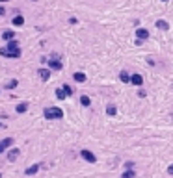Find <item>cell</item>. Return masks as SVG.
<instances>
[{
  "label": "cell",
  "mask_w": 173,
  "mask_h": 178,
  "mask_svg": "<svg viewBox=\"0 0 173 178\" xmlns=\"http://www.w3.org/2000/svg\"><path fill=\"white\" fill-rule=\"evenodd\" d=\"M119 80L123 84H130V74L127 73V71H121V73H119Z\"/></svg>",
  "instance_id": "cell-16"
},
{
  "label": "cell",
  "mask_w": 173,
  "mask_h": 178,
  "mask_svg": "<svg viewBox=\"0 0 173 178\" xmlns=\"http://www.w3.org/2000/svg\"><path fill=\"white\" fill-rule=\"evenodd\" d=\"M80 104H82L84 108H89V106H91V98L88 95H82V96H80Z\"/></svg>",
  "instance_id": "cell-18"
},
{
  "label": "cell",
  "mask_w": 173,
  "mask_h": 178,
  "mask_svg": "<svg viewBox=\"0 0 173 178\" xmlns=\"http://www.w3.org/2000/svg\"><path fill=\"white\" fill-rule=\"evenodd\" d=\"M132 167H134V163H132V161H127V163H125V169H132Z\"/></svg>",
  "instance_id": "cell-23"
},
{
  "label": "cell",
  "mask_w": 173,
  "mask_h": 178,
  "mask_svg": "<svg viewBox=\"0 0 173 178\" xmlns=\"http://www.w3.org/2000/svg\"><path fill=\"white\" fill-rule=\"evenodd\" d=\"M11 22H13V26H23V24H24V17H23V15H15Z\"/></svg>",
  "instance_id": "cell-17"
},
{
  "label": "cell",
  "mask_w": 173,
  "mask_h": 178,
  "mask_svg": "<svg viewBox=\"0 0 173 178\" xmlns=\"http://www.w3.org/2000/svg\"><path fill=\"white\" fill-rule=\"evenodd\" d=\"M73 78H75V82H78V84H84L86 80H88V76H86L84 73H80V71H78V73H75V74H73Z\"/></svg>",
  "instance_id": "cell-14"
},
{
  "label": "cell",
  "mask_w": 173,
  "mask_h": 178,
  "mask_svg": "<svg viewBox=\"0 0 173 178\" xmlns=\"http://www.w3.org/2000/svg\"><path fill=\"white\" fill-rule=\"evenodd\" d=\"M4 15H6V8L0 6V17H4Z\"/></svg>",
  "instance_id": "cell-24"
},
{
  "label": "cell",
  "mask_w": 173,
  "mask_h": 178,
  "mask_svg": "<svg viewBox=\"0 0 173 178\" xmlns=\"http://www.w3.org/2000/svg\"><path fill=\"white\" fill-rule=\"evenodd\" d=\"M80 156H82L88 163H97V156H95L91 150H88V149H82V150H80Z\"/></svg>",
  "instance_id": "cell-4"
},
{
  "label": "cell",
  "mask_w": 173,
  "mask_h": 178,
  "mask_svg": "<svg viewBox=\"0 0 173 178\" xmlns=\"http://www.w3.org/2000/svg\"><path fill=\"white\" fill-rule=\"evenodd\" d=\"M167 172H169V175L173 176V165H169V167H167Z\"/></svg>",
  "instance_id": "cell-25"
},
{
  "label": "cell",
  "mask_w": 173,
  "mask_h": 178,
  "mask_svg": "<svg viewBox=\"0 0 173 178\" xmlns=\"http://www.w3.org/2000/svg\"><path fill=\"white\" fill-rule=\"evenodd\" d=\"M155 24H156V28H158V30H162V32L169 30V24H167V21H162V19H158V21H156Z\"/></svg>",
  "instance_id": "cell-15"
},
{
  "label": "cell",
  "mask_w": 173,
  "mask_h": 178,
  "mask_svg": "<svg viewBox=\"0 0 173 178\" xmlns=\"http://www.w3.org/2000/svg\"><path fill=\"white\" fill-rule=\"evenodd\" d=\"M0 37H2V41H13L15 39V30H4L2 34H0Z\"/></svg>",
  "instance_id": "cell-6"
},
{
  "label": "cell",
  "mask_w": 173,
  "mask_h": 178,
  "mask_svg": "<svg viewBox=\"0 0 173 178\" xmlns=\"http://www.w3.org/2000/svg\"><path fill=\"white\" fill-rule=\"evenodd\" d=\"M17 85H19V80L17 78H11V80H8L6 85H4V89H8V91H13V89H17Z\"/></svg>",
  "instance_id": "cell-12"
},
{
  "label": "cell",
  "mask_w": 173,
  "mask_h": 178,
  "mask_svg": "<svg viewBox=\"0 0 173 178\" xmlns=\"http://www.w3.org/2000/svg\"><path fill=\"white\" fill-rule=\"evenodd\" d=\"M115 113H117V108H115L114 104H108L106 106V115H110V117H114Z\"/></svg>",
  "instance_id": "cell-19"
},
{
  "label": "cell",
  "mask_w": 173,
  "mask_h": 178,
  "mask_svg": "<svg viewBox=\"0 0 173 178\" xmlns=\"http://www.w3.org/2000/svg\"><path fill=\"white\" fill-rule=\"evenodd\" d=\"M41 169V163H34V165H30L24 169V175L26 176H32V175H37V171Z\"/></svg>",
  "instance_id": "cell-7"
},
{
  "label": "cell",
  "mask_w": 173,
  "mask_h": 178,
  "mask_svg": "<svg viewBox=\"0 0 173 178\" xmlns=\"http://www.w3.org/2000/svg\"><path fill=\"white\" fill-rule=\"evenodd\" d=\"M19 154H21V150H19V149H9L8 150V161H15L19 158Z\"/></svg>",
  "instance_id": "cell-13"
},
{
  "label": "cell",
  "mask_w": 173,
  "mask_h": 178,
  "mask_svg": "<svg viewBox=\"0 0 173 178\" xmlns=\"http://www.w3.org/2000/svg\"><path fill=\"white\" fill-rule=\"evenodd\" d=\"M162 2H169V0H162Z\"/></svg>",
  "instance_id": "cell-28"
},
{
  "label": "cell",
  "mask_w": 173,
  "mask_h": 178,
  "mask_svg": "<svg viewBox=\"0 0 173 178\" xmlns=\"http://www.w3.org/2000/svg\"><path fill=\"white\" fill-rule=\"evenodd\" d=\"M136 37L141 39V41L149 39V30H145V28H138V30H136Z\"/></svg>",
  "instance_id": "cell-10"
},
{
  "label": "cell",
  "mask_w": 173,
  "mask_h": 178,
  "mask_svg": "<svg viewBox=\"0 0 173 178\" xmlns=\"http://www.w3.org/2000/svg\"><path fill=\"white\" fill-rule=\"evenodd\" d=\"M62 87H63V91H65V95H67V96H73V93H75V89L71 87L69 84H63Z\"/></svg>",
  "instance_id": "cell-21"
},
{
  "label": "cell",
  "mask_w": 173,
  "mask_h": 178,
  "mask_svg": "<svg viewBox=\"0 0 173 178\" xmlns=\"http://www.w3.org/2000/svg\"><path fill=\"white\" fill-rule=\"evenodd\" d=\"M56 98H60V100L67 98V95H65V91H63V87H58V89H56Z\"/></svg>",
  "instance_id": "cell-20"
},
{
  "label": "cell",
  "mask_w": 173,
  "mask_h": 178,
  "mask_svg": "<svg viewBox=\"0 0 173 178\" xmlns=\"http://www.w3.org/2000/svg\"><path fill=\"white\" fill-rule=\"evenodd\" d=\"M0 56H4V58H11V59H19L23 56L21 48H19V43L17 39H13V41H8L6 47L0 48Z\"/></svg>",
  "instance_id": "cell-1"
},
{
  "label": "cell",
  "mask_w": 173,
  "mask_h": 178,
  "mask_svg": "<svg viewBox=\"0 0 173 178\" xmlns=\"http://www.w3.org/2000/svg\"><path fill=\"white\" fill-rule=\"evenodd\" d=\"M13 143H15L13 137H4V139L0 141V154H2V152H6L8 149H11Z\"/></svg>",
  "instance_id": "cell-5"
},
{
  "label": "cell",
  "mask_w": 173,
  "mask_h": 178,
  "mask_svg": "<svg viewBox=\"0 0 173 178\" xmlns=\"http://www.w3.org/2000/svg\"><path fill=\"white\" fill-rule=\"evenodd\" d=\"M0 178H2V172H0Z\"/></svg>",
  "instance_id": "cell-29"
},
{
  "label": "cell",
  "mask_w": 173,
  "mask_h": 178,
  "mask_svg": "<svg viewBox=\"0 0 173 178\" xmlns=\"http://www.w3.org/2000/svg\"><path fill=\"white\" fill-rule=\"evenodd\" d=\"M0 128H6V124H4V123H2V121H0Z\"/></svg>",
  "instance_id": "cell-26"
},
{
  "label": "cell",
  "mask_w": 173,
  "mask_h": 178,
  "mask_svg": "<svg viewBox=\"0 0 173 178\" xmlns=\"http://www.w3.org/2000/svg\"><path fill=\"white\" fill-rule=\"evenodd\" d=\"M2 2H8V0H0V4H2Z\"/></svg>",
  "instance_id": "cell-27"
},
{
  "label": "cell",
  "mask_w": 173,
  "mask_h": 178,
  "mask_svg": "<svg viewBox=\"0 0 173 178\" xmlns=\"http://www.w3.org/2000/svg\"><path fill=\"white\" fill-rule=\"evenodd\" d=\"M43 117L47 121H56V119H63V110L58 106H49L43 110Z\"/></svg>",
  "instance_id": "cell-2"
},
{
  "label": "cell",
  "mask_w": 173,
  "mask_h": 178,
  "mask_svg": "<svg viewBox=\"0 0 173 178\" xmlns=\"http://www.w3.org/2000/svg\"><path fill=\"white\" fill-rule=\"evenodd\" d=\"M28 108H30L28 102H19L17 106H15V111H17L19 115H23V113H26V111H28Z\"/></svg>",
  "instance_id": "cell-9"
},
{
  "label": "cell",
  "mask_w": 173,
  "mask_h": 178,
  "mask_svg": "<svg viewBox=\"0 0 173 178\" xmlns=\"http://www.w3.org/2000/svg\"><path fill=\"white\" fill-rule=\"evenodd\" d=\"M47 65H49L50 71H62L63 69V63H62V59H60L58 56H52L50 59H47Z\"/></svg>",
  "instance_id": "cell-3"
},
{
  "label": "cell",
  "mask_w": 173,
  "mask_h": 178,
  "mask_svg": "<svg viewBox=\"0 0 173 178\" xmlns=\"http://www.w3.org/2000/svg\"><path fill=\"white\" fill-rule=\"evenodd\" d=\"M121 178H134V171H132V169H125V172L121 175Z\"/></svg>",
  "instance_id": "cell-22"
},
{
  "label": "cell",
  "mask_w": 173,
  "mask_h": 178,
  "mask_svg": "<svg viewBox=\"0 0 173 178\" xmlns=\"http://www.w3.org/2000/svg\"><path fill=\"white\" fill-rule=\"evenodd\" d=\"M130 84L140 87V85L143 84V76H141V74H130Z\"/></svg>",
  "instance_id": "cell-11"
},
{
  "label": "cell",
  "mask_w": 173,
  "mask_h": 178,
  "mask_svg": "<svg viewBox=\"0 0 173 178\" xmlns=\"http://www.w3.org/2000/svg\"><path fill=\"white\" fill-rule=\"evenodd\" d=\"M37 74H39V78H41L43 82H47V80L50 78V74H52V71H50L49 67H47V69H45V67H41V69L37 71Z\"/></svg>",
  "instance_id": "cell-8"
}]
</instances>
